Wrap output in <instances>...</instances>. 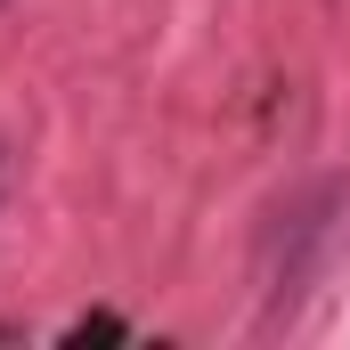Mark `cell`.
<instances>
[{"instance_id":"6da1fadb","label":"cell","mask_w":350,"mask_h":350,"mask_svg":"<svg viewBox=\"0 0 350 350\" xmlns=\"http://www.w3.org/2000/svg\"><path fill=\"white\" fill-rule=\"evenodd\" d=\"M334 187H310V196H293V204H277V228H269V293H293L318 253H326V237H334Z\"/></svg>"},{"instance_id":"7a4b0ae2","label":"cell","mask_w":350,"mask_h":350,"mask_svg":"<svg viewBox=\"0 0 350 350\" xmlns=\"http://www.w3.org/2000/svg\"><path fill=\"white\" fill-rule=\"evenodd\" d=\"M90 334H98V342H114V334H122V318H106V310H98V318H74V326H66V342H90Z\"/></svg>"}]
</instances>
